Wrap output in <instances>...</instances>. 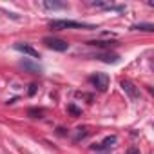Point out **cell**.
<instances>
[{"instance_id": "obj_15", "label": "cell", "mask_w": 154, "mask_h": 154, "mask_svg": "<svg viewBox=\"0 0 154 154\" xmlns=\"http://www.w3.org/2000/svg\"><path fill=\"white\" fill-rule=\"evenodd\" d=\"M35 93H36V84H31L29 85V96H33Z\"/></svg>"}, {"instance_id": "obj_3", "label": "cell", "mask_w": 154, "mask_h": 154, "mask_svg": "<svg viewBox=\"0 0 154 154\" xmlns=\"http://www.w3.org/2000/svg\"><path fill=\"white\" fill-rule=\"evenodd\" d=\"M89 82H91L98 91H105L107 85H109V76L103 74V72H96V74H93L91 78H89Z\"/></svg>"}, {"instance_id": "obj_14", "label": "cell", "mask_w": 154, "mask_h": 154, "mask_svg": "<svg viewBox=\"0 0 154 154\" xmlns=\"http://www.w3.org/2000/svg\"><path fill=\"white\" fill-rule=\"evenodd\" d=\"M67 109H69V112H72L74 116H80V114H82V111H80L78 107H74V105H69Z\"/></svg>"}, {"instance_id": "obj_12", "label": "cell", "mask_w": 154, "mask_h": 154, "mask_svg": "<svg viewBox=\"0 0 154 154\" xmlns=\"http://www.w3.org/2000/svg\"><path fill=\"white\" fill-rule=\"evenodd\" d=\"M27 116H31V118H42V116H44V109L31 107V109L27 111Z\"/></svg>"}, {"instance_id": "obj_11", "label": "cell", "mask_w": 154, "mask_h": 154, "mask_svg": "<svg viewBox=\"0 0 154 154\" xmlns=\"http://www.w3.org/2000/svg\"><path fill=\"white\" fill-rule=\"evenodd\" d=\"M20 65H22V67H26V69H29L33 74H40V72H42V69H40L38 65H33V63H29V62H26V60H24V62H20Z\"/></svg>"}, {"instance_id": "obj_6", "label": "cell", "mask_w": 154, "mask_h": 154, "mask_svg": "<svg viewBox=\"0 0 154 154\" xmlns=\"http://www.w3.org/2000/svg\"><path fill=\"white\" fill-rule=\"evenodd\" d=\"M116 136L112 134V136H107L102 143H94V145H91V150H105V149H111L114 143H116Z\"/></svg>"}, {"instance_id": "obj_16", "label": "cell", "mask_w": 154, "mask_h": 154, "mask_svg": "<svg viewBox=\"0 0 154 154\" xmlns=\"http://www.w3.org/2000/svg\"><path fill=\"white\" fill-rule=\"evenodd\" d=\"M125 154H140V150H138V149H134V147H132V149H129V150H127V152H125Z\"/></svg>"}, {"instance_id": "obj_2", "label": "cell", "mask_w": 154, "mask_h": 154, "mask_svg": "<svg viewBox=\"0 0 154 154\" xmlns=\"http://www.w3.org/2000/svg\"><path fill=\"white\" fill-rule=\"evenodd\" d=\"M44 44L53 49V51H67L69 49V44L65 40H60V38H53V36H45L44 38Z\"/></svg>"}, {"instance_id": "obj_9", "label": "cell", "mask_w": 154, "mask_h": 154, "mask_svg": "<svg viewBox=\"0 0 154 154\" xmlns=\"http://www.w3.org/2000/svg\"><path fill=\"white\" fill-rule=\"evenodd\" d=\"M87 134H89L87 127H80V129H76V132H74V141H80V140H84Z\"/></svg>"}, {"instance_id": "obj_13", "label": "cell", "mask_w": 154, "mask_h": 154, "mask_svg": "<svg viewBox=\"0 0 154 154\" xmlns=\"http://www.w3.org/2000/svg\"><path fill=\"white\" fill-rule=\"evenodd\" d=\"M132 29H136V31H154V26L152 24H138Z\"/></svg>"}, {"instance_id": "obj_10", "label": "cell", "mask_w": 154, "mask_h": 154, "mask_svg": "<svg viewBox=\"0 0 154 154\" xmlns=\"http://www.w3.org/2000/svg\"><path fill=\"white\" fill-rule=\"evenodd\" d=\"M89 45H94V47H114V45H118V42H102V40H94V42H89Z\"/></svg>"}, {"instance_id": "obj_5", "label": "cell", "mask_w": 154, "mask_h": 154, "mask_svg": "<svg viewBox=\"0 0 154 154\" xmlns=\"http://www.w3.org/2000/svg\"><path fill=\"white\" fill-rule=\"evenodd\" d=\"M17 51H20V53H24V54H27V56H31V58H40V53L35 49V47H31L29 44H22V42H18V44H15L13 45Z\"/></svg>"}, {"instance_id": "obj_8", "label": "cell", "mask_w": 154, "mask_h": 154, "mask_svg": "<svg viewBox=\"0 0 154 154\" xmlns=\"http://www.w3.org/2000/svg\"><path fill=\"white\" fill-rule=\"evenodd\" d=\"M94 58L105 62V63H116L118 62V54H112V53H103V54H96Z\"/></svg>"}, {"instance_id": "obj_1", "label": "cell", "mask_w": 154, "mask_h": 154, "mask_svg": "<svg viewBox=\"0 0 154 154\" xmlns=\"http://www.w3.org/2000/svg\"><path fill=\"white\" fill-rule=\"evenodd\" d=\"M49 27L53 31H63V29H96V26L74 22V20H51Z\"/></svg>"}, {"instance_id": "obj_7", "label": "cell", "mask_w": 154, "mask_h": 154, "mask_svg": "<svg viewBox=\"0 0 154 154\" xmlns=\"http://www.w3.org/2000/svg\"><path fill=\"white\" fill-rule=\"evenodd\" d=\"M42 6H44L45 9H51V11L67 9V4H65V2H56V0H45V2H42Z\"/></svg>"}, {"instance_id": "obj_4", "label": "cell", "mask_w": 154, "mask_h": 154, "mask_svg": "<svg viewBox=\"0 0 154 154\" xmlns=\"http://www.w3.org/2000/svg\"><path fill=\"white\" fill-rule=\"evenodd\" d=\"M122 89L125 91V94L132 100V102H136V100H140V89L132 84V82H129V80H123L122 82Z\"/></svg>"}]
</instances>
